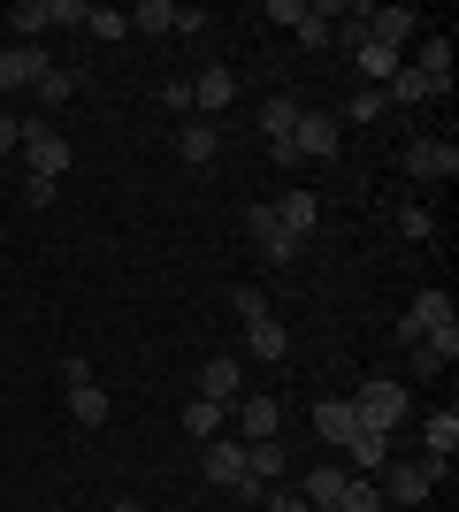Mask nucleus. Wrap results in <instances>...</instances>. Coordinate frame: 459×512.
<instances>
[{"label":"nucleus","instance_id":"obj_13","mask_svg":"<svg viewBox=\"0 0 459 512\" xmlns=\"http://www.w3.org/2000/svg\"><path fill=\"white\" fill-rule=\"evenodd\" d=\"M383 467H391V436H383V428H352L345 474H383Z\"/></svg>","mask_w":459,"mask_h":512},{"label":"nucleus","instance_id":"obj_28","mask_svg":"<svg viewBox=\"0 0 459 512\" xmlns=\"http://www.w3.org/2000/svg\"><path fill=\"white\" fill-rule=\"evenodd\" d=\"M414 69H421V77H437V85H452V39H444V31H437V39H421Z\"/></svg>","mask_w":459,"mask_h":512},{"label":"nucleus","instance_id":"obj_24","mask_svg":"<svg viewBox=\"0 0 459 512\" xmlns=\"http://www.w3.org/2000/svg\"><path fill=\"white\" fill-rule=\"evenodd\" d=\"M176 153H184V161H192V169H207V161H215V153H222L215 123H199V115H192V123H184V138H176Z\"/></svg>","mask_w":459,"mask_h":512},{"label":"nucleus","instance_id":"obj_33","mask_svg":"<svg viewBox=\"0 0 459 512\" xmlns=\"http://www.w3.org/2000/svg\"><path fill=\"white\" fill-rule=\"evenodd\" d=\"M329 31H337V8H314V0H306V23H299V39H306V46H329Z\"/></svg>","mask_w":459,"mask_h":512},{"label":"nucleus","instance_id":"obj_27","mask_svg":"<svg viewBox=\"0 0 459 512\" xmlns=\"http://www.w3.org/2000/svg\"><path fill=\"white\" fill-rule=\"evenodd\" d=\"M222 421H230V413H222V406H207V398H192V406H184V436H192V444H215V436H222Z\"/></svg>","mask_w":459,"mask_h":512},{"label":"nucleus","instance_id":"obj_35","mask_svg":"<svg viewBox=\"0 0 459 512\" xmlns=\"http://www.w3.org/2000/svg\"><path fill=\"white\" fill-rule=\"evenodd\" d=\"M261 16H268V23H291V31H299V23H306V0H268Z\"/></svg>","mask_w":459,"mask_h":512},{"label":"nucleus","instance_id":"obj_30","mask_svg":"<svg viewBox=\"0 0 459 512\" xmlns=\"http://www.w3.org/2000/svg\"><path fill=\"white\" fill-rule=\"evenodd\" d=\"M8 23H16V46H31V39L46 31V23H54V8H46V0H23V8H16Z\"/></svg>","mask_w":459,"mask_h":512},{"label":"nucleus","instance_id":"obj_9","mask_svg":"<svg viewBox=\"0 0 459 512\" xmlns=\"http://www.w3.org/2000/svg\"><path fill=\"white\" fill-rule=\"evenodd\" d=\"M199 398L230 413V406H238V398H245V367L230 360V352H222V360H207V367H199Z\"/></svg>","mask_w":459,"mask_h":512},{"label":"nucleus","instance_id":"obj_37","mask_svg":"<svg viewBox=\"0 0 459 512\" xmlns=\"http://www.w3.org/2000/svg\"><path fill=\"white\" fill-rule=\"evenodd\" d=\"M46 8H54V23H77V31H85V8H92V0H46Z\"/></svg>","mask_w":459,"mask_h":512},{"label":"nucleus","instance_id":"obj_31","mask_svg":"<svg viewBox=\"0 0 459 512\" xmlns=\"http://www.w3.org/2000/svg\"><path fill=\"white\" fill-rule=\"evenodd\" d=\"M383 107H391V100H383V85H360L345 100V123H383Z\"/></svg>","mask_w":459,"mask_h":512},{"label":"nucleus","instance_id":"obj_22","mask_svg":"<svg viewBox=\"0 0 459 512\" xmlns=\"http://www.w3.org/2000/svg\"><path fill=\"white\" fill-rule=\"evenodd\" d=\"M245 344H253V360H291V329H276V314H261V321H245Z\"/></svg>","mask_w":459,"mask_h":512},{"label":"nucleus","instance_id":"obj_1","mask_svg":"<svg viewBox=\"0 0 459 512\" xmlns=\"http://www.w3.org/2000/svg\"><path fill=\"white\" fill-rule=\"evenodd\" d=\"M23 161H31V176H54V184H62V176L77 169V146H69L54 123L31 115V123H23Z\"/></svg>","mask_w":459,"mask_h":512},{"label":"nucleus","instance_id":"obj_36","mask_svg":"<svg viewBox=\"0 0 459 512\" xmlns=\"http://www.w3.org/2000/svg\"><path fill=\"white\" fill-rule=\"evenodd\" d=\"M398 230H406V237H429L437 222H429V207H398Z\"/></svg>","mask_w":459,"mask_h":512},{"label":"nucleus","instance_id":"obj_11","mask_svg":"<svg viewBox=\"0 0 459 512\" xmlns=\"http://www.w3.org/2000/svg\"><path fill=\"white\" fill-rule=\"evenodd\" d=\"M421 444H429L421 459H429V467H437V482H444V474H452V451H459V413H452V406L429 413V421H421Z\"/></svg>","mask_w":459,"mask_h":512},{"label":"nucleus","instance_id":"obj_2","mask_svg":"<svg viewBox=\"0 0 459 512\" xmlns=\"http://www.w3.org/2000/svg\"><path fill=\"white\" fill-rule=\"evenodd\" d=\"M352 413H360V428H383V436H391V428L414 413V398H406V383H383V375H375V383L352 390Z\"/></svg>","mask_w":459,"mask_h":512},{"label":"nucleus","instance_id":"obj_26","mask_svg":"<svg viewBox=\"0 0 459 512\" xmlns=\"http://www.w3.org/2000/svg\"><path fill=\"white\" fill-rule=\"evenodd\" d=\"M176 16H184L176 0H138V8H123V23H131V31H176Z\"/></svg>","mask_w":459,"mask_h":512},{"label":"nucleus","instance_id":"obj_39","mask_svg":"<svg viewBox=\"0 0 459 512\" xmlns=\"http://www.w3.org/2000/svg\"><path fill=\"white\" fill-rule=\"evenodd\" d=\"M261 512H306V497H299V490H268Z\"/></svg>","mask_w":459,"mask_h":512},{"label":"nucleus","instance_id":"obj_12","mask_svg":"<svg viewBox=\"0 0 459 512\" xmlns=\"http://www.w3.org/2000/svg\"><path fill=\"white\" fill-rule=\"evenodd\" d=\"M46 69H54V62H46L39 46H0V100H8L16 85H39Z\"/></svg>","mask_w":459,"mask_h":512},{"label":"nucleus","instance_id":"obj_10","mask_svg":"<svg viewBox=\"0 0 459 512\" xmlns=\"http://www.w3.org/2000/svg\"><path fill=\"white\" fill-rule=\"evenodd\" d=\"M199 474H207L215 490H238V482H245V444H230V436L199 444Z\"/></svg>","mask_w":459,"mask_h":512},{"label":"nucleus","instance_id":"obj_41","mask_svg":"<svg viewBox=\"0 0 459 512\" xmlns=\"http://www.w3.org/2000/svg\"><path fill=\"white\" fill-rule=\"evenodd\" d=\"M108 512H146V505H138V497H115V505Z\"/></svg>","mask_w":459,"mask_h":512},{"label":"nucleus","instance_id":"obj_6","mask_svg":"<svg viewBox=\"0 0 459 512\" xmlns=\"http://www.w3.org/2000/svg\"><path fill=\"white\" fill-rule=\"evenodd\" d=\"M329 153H337V115H329V107H299L291 161H329Z\"/></svg>","mask_w":459,"mask_h":512},{"label":"nucleus","instance_id":"obj_29","mask_svg":"<svg viewBox=\"0 0 459 512\" xmlns=\"http://www.w3.org/2000/svg\"><path fill=\"white\" fill-rule=\"evenodd\" d=\"M352 54H360V69H368L375 85H391V77H398V54H391V46H375V39H360V46H352Z\"/></svg>","mask_w":459,"mask_h":512},{"label":"nucleus","instance_id":"obj_7","mask_svg":"<svg viewBox=\"0 0 459 512\" xmlns=\"http://www.w3.org/2000/svg\"><path fill=\"white\" fill-rule=\"evenodd\" d=\"M62 383H69V413H77V428H100V421H108V390L92 383V367H85V360H69V367H62Z\"/></svg>","mask_w":459,"mask_h":512},{"label":"nucleus","instance_id":"obj_8","mask_svg":"<svg viewBox=\"0 0 459 512\" xmlns=\"http://www.w3.org/2000/svg\"><path fill=\"white\" fill-rule=\"evenodd\" d=\"M245 237H253V245H261V253L276 260V268H291V260H299V237H284L276 207H245Z\"/></svg>","mask_w":459,"mask_h":512},{"label":"nucleus","instance_id":"obj_20","mask_svg":"<svg viewBox=\"0 0 459 512\" xmlns=\"http://www.w3.org/2000/svg\"><path fill=\"white\" fill-rule=\"evenodd\" d=\"M437 92H452V85H437V77H421L414 62H398V77L383 85V100H398V107H421V100H437Z\"/></svg>","mask_w":459,"mask_h":512},{"label":"nucleus","instance_id":"obj_17","mask_svg":"<svg viewBox=\"0 0 459 512\" xmlns=\"http://www.w3.org/2000/svg\"><path fill=\"white\" fill-rule=\"evenodd\" d=\"M414 8H368V23H360V31H368V39L375 46H391V54H398V46H406V39H414Z\"/></svg>","mask_w":459,"mask_h":512},{"label":"nucleus","instance_id":"obj_40","mask_svg":"<svg viewBox=\"0 0 459 512\" xmlns=\"http://www.w3.org/2000/svg\"><path fill=\"white\" fill-rule=\"evenodd\" d=\"M0 153H23V123L16 115H0Z\"/></svg>","mask_w":459,"mask_h":512},{"label":"nucleus","instance_id":"obj_38","mask_svg":"<svg viewBox=\"0 0 459 512\" xmlns=\"http://www.w3.org/2000/svg\"><path fill=\"white\" fill-rule=\"evenodd\" d=\"M23 207H54V176H31V184H23Z\"/></svg>","mask_w":459,"mask_h":512},{"label":"nucleus","instance_id":"obj_18","mask_svg":"<svg viewBox=\"0 0 459 512\" xmlns=\"http://www.w3.org/2000/svg\"><path fill=\"white\" fill-rule=\"evenodd\" d=\"M345 482H352V474L345 467H337V459H322V467H314V474H306V512H337V497H345Z\"/></svg>","mask_w":459,"mask_h":512},{"label":"nucleus","instance_id":"obj_5","mask_svg":"<svg viewBox=\"0 0 459 512\" xmlns=\"http://www.w3.org/2000/svg\"><path fill=\"white\" fill-rule=\"evenodd\" d=\"M452 321H459V314H452V291H421L391 337H398V344H421V337H437V329H452Z\"/></svg>","mask_w":459,"mask_h":512},{"label":"nucleus","instance_id":"obj_14","mask_svg":"<svg viewBox=\"0 0 459 512\" xmlns=\"http://www.w3.org/2000/svg\"><path fill=\"white\" fill-rule=\"evenodd\" d=\"M230 100H238V69H199V77H192V107H199V123H207V115H215V107H230Z\"/></svg>","mask_w":459,"mask_h":512},{"label":"nucleus","instance_id":"obj_21","mask_svg":"<svg viewBox=\"0 0 459 512\" xmlns=\"http://www.w3.org/2000/svg\"><path fill=\"white\" fill-rule=\"evenodd\" d=\"M452 360H459V321H452V329H437V337H421V344H414V375H444Z\"/></svg>","mask_w":459,"mask_h":512},{"label":"nucleus","instance_id":"obj_4","mask_svg":"<svg viewBox=\"0 0 459 512\" xmlns=\"http://www.w3.org/2000/svg\"><path fill=\"white\" fill-rule=\"evenodd\" d=\"M398 169L421 176V184H452V176H459V146H452V138H414V146L398 153Z\"/></svg>","mask_w":459,"mask_h":512},{"label":"nucleus","instance_id":"obj_25","mask_svg":"<svg viewBox=\"0 0 459 512\" xmlns=\"http://www.w3.org/2000/svg\"><path fill=\"white\" fill-rule=\"evenodd\" d=\"M31 92H39L46 107H62V100H77V92H85V69H62V62H54V69H46V77H39Z\"/></svg>","mask_w":459,"mask_h":512},{"label":"nucleus","instance_id":"obj_19","mask_svg":"<svg viewBox=\"0 0 459 512\" xmlns=\"http://www.w3.org/2000/svg\"><path fill=\"white\" fill-rule=\"evenodd\" d=\"M276 222H284V237H299V245H306L314 222H322V199H314V192H284V199H276Z\"/></svg>","mask_w":459,"mask_h":512},{"label":"nucleus","instance_id":"obj_34","mask_svg":"<svg viewBox=\"0 0 459 512\" xmlns=\"http://www.w3.org/2000/svg\"><path fill=\"white\" fill-rule=\"evenodd\" d=\"M230 306H238V321H261V314H268V299L253 291V283H238V291H230Z\"/></svg>","mask_w":459,"mask_h":512},{"label":"nucleus","instance_id":"obj_3","mask_svg":"<svg viewBox=\"0 0 459 512\" xmlns=\"http://www.w3.org/2000/svg\"><path fill=\"white\" fill-rule=\"evenodd\" d=\"M375 490L391 497V505H398V512H414V505H421V497L437 490V467H429V459H391V467L375 474Z\"/></svg>","mask_w":459,"mask_h":512},{"label":"nucleus","instance_id":"obj_23","mask_svg":"<svg viewBox=\"0 0 459 512\" xmlns=\"http://www.w3.org/2000/svg\"><path fill=\"white\" fill-rule=\"evenodd\" d=\"M238 421H245V436H253V444H268V436L284 428V406L261 390V398H238Z\"/></svg>","mask_w":459,"mask_h":512},{"label":"nucleus","instance_id":"obj_32","mask_svg":"<svg viewBox=\"0 0 459 512\" xmlns=\"http://www.w3.org/2000/svg\"><path fill=\"white\" fill-rule=\"evenodd\" d=\"M85 31H92V39H131L123 8H85Z\"/></svg>","mask_w":459,"mask_h":512},{"label":"nucleus","instance_id":"obj_16","mask_svg":"<svg viewBox=\"0 0 459 512\" xmlns=\"http://www.w3.org/2000/svg\"><path fill=\"white\" fill-rule=\"evenodd\" d=\"M352 428H360L352 398H322V406H314V436H322L329 451H345V444H352Z\"/></svg>","mask_w":459,"mask_h":512},{"label":"nucleus","instance_id":"obj_42","mask_svg":"<svg viewBox=\"0 0 459 512\" xmlns=\"http://www.w3.org/2000/svg\"><path fill=\"white\" fill-rule=\"evenodd\" d=\"M0 115H8V100H0Z\"/></svg>","mask_w":459,"mask_h":512},{"label":"nucleus","instance_id":"obj_15","mask_svg":"<svg viewBox=\"0 0 459 512\" xmlns=\"http://www.w3.org/2000/svg\"><path fill=\"white\" fill-rule=\"evenodd\" d=\"M261 130H268V153H276V161H291V130H299V100H291V92H276V100L261 107Z\"/></svg>","mask_w":459,"mask_h":512}]
</instances>
